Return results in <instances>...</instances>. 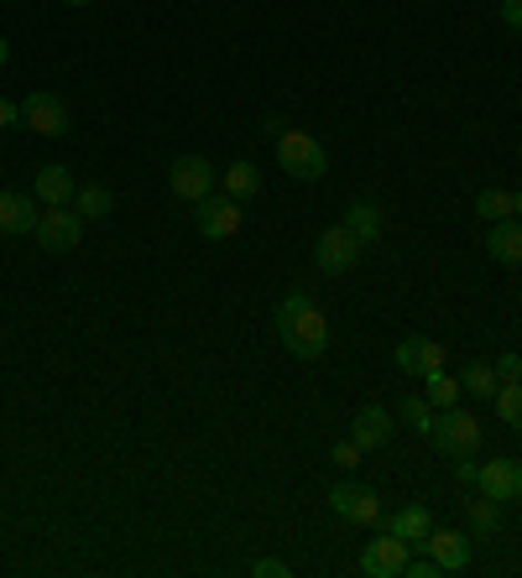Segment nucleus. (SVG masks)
<instances>
[{
	"instance_id": "obj_1",
	"label": "nucleus",
	"mask_w": 522,
	"mask_h": 578,
	"mask_svg": "<svg viewBox=\"0 0 522 578\" xmlns=\"http://www.w3.org/2000/svg\"><path fill=\"white\" fill-rule=\"evenodd\" d=\"M278 334L288 344V355L298 359H319L330 349V318L319 313V303L309 292H288L278 303Z\"/></svg>"
},
{
	"instance_id": "obj_2",
	"label": "nucleus",
	"mask_w": 522,
	"mask_h": 578,
	"mask_svg": "<svg viewBox=\"0 0 522 578\" xmlns=\"http://www.w3.org/2000/svg\"><path fill=\"white\" fill-rule=\"evenodd\" d=\"M278 162L288 178H298V183H319V178L330 172V156H324V146H319L309 131H278Z\"/></svg>"
},
{
	"instance_id": "obj_3",
	"label": "nucleus",
	"mask_w": 522,
	"mask_h": 578,
	"mask_svg": "<svg viewBox=\"0 0 522 578\" xmlns=\"http://www.w3.org/2000/svg\"><path fill=\"white\" fill-rule=\"evenodd\" d=\"M429 438H434V448L444 459H465V454L481 448V423H475L465 407H450L434 417V433H429Z\"/></svg>"
},
{
	"instance_id": "obj_4",
	"label": "nucleus",
	"mask_w": 522,
	"mask_h": 578,
	"mask_svg": "<svg viewBox=\"0 0 522 578\" xmlns=\"http://www.w3.org/2000/svg\"><path fill=\"white\" fill-rule=\"evenodd\" d=\"M241 220H245V204H235L230 193H209V199L193 204V230L204 240H235Z\"/></svg>"
},
{
	"instance_id": "obj_5",
	"label": "nucleus",
	"mask_w": 522,
	"mask_h": 578,
	"mask_svg": "<svg viewBox=\"0 0 522 578\" xmlns=\"http://www.w3.org/2000/svg\"><path fill=\"white\" fill-rule=\"evenodd\" d=\"M32 235L42 240V251L63 255V251H73V245L84 240V214H79V209H69V204L42 209V220H37V230H32Z\"/></svg>"
},
{
	"instance_id": "obj_6",
	"label": "nucleus",
	"mask_w": 522,
	"mask_h": 578,
	"mask_svg": "<svg viewBox=\"0 0 522 578\" xmlns=\"http://www.w3.org/2000/svg\"><path fill=\"white\" fill-rule=\"evenodd\" d=\"M361 240L350 235L345 230V220L340 224H330V230H324V235L313 240V261H319V272H330V276H340V272H350V266H355V261H361Z\"/></svg>"
},
{
	"instance_id": "obj_7",
	"label": "nucleus",
	"mask_w": 522,
	"mask_h": 578,
	"mask_svg": "<svg viewBox=\"0 0 522 578\" xmlns=\"http://www.w3.org/2000/svg\"><path fill=\"white\" fill-rule=\"evenodd\" d=\"M330 510L350 527H377L387 510H382V495L365 490V485H334L330 490Z\"/></svg>"
},
{
	"instance_id": "obj_8",
	"label": "nucleus",
	"mask_w": 522,
	"mask_h": 578,
	"mask_svg": "<svg viewBox=\"0 0 522 578\" xmlns=\"http://www.w3.org/2000/svg\"><path fill=\"white\" fill-rule=\"evenodd\" d=\"M21 125L37 131V136H69V104L48 94V89H37L21 100Z\"/></svg>"
},
{
	"instance_id": "obj_9",
	"label": "nucleus",
	"mask_w": 522,
	"mask_h": 578,
	"mask_svg": "<svg viewBox=\"0 0 522 578\" xmlns=\"http://www.w3.org/2000/svg\"><path fill=\"white\" fill-rule=\"evenodd\" d=\"M168 187H173L183 204H199L214 193V168H209L204 156H178L173 172H168Z\"/></svg>"
},
{
	"instance_id": "obj_10",
	"label": "nucleus",
	"mask_w": 522,
	"mask_h": 578,
	"mask_svg": "<svg viewBox=\"0 0 522 578\" xmlns=\"http://www.w3.org/2000/svg\"><path fill=\"white\" fill-rule=\"evenodd\" d=\"M402 568H408V542L392 537V531H382L377 542L361 547V574L365 578H398Z\"/></svg>"
},
{
	"instance_id": "obj_11",
	"label": "nucleus",
	"mask_w": 522,
	"mask_h": 578,
	"mask_svg": "<svg viewBox=\"0 0 522 578\" xmlns=\"http://www.w3.org/2000/svg\"><path fill=\"white\" fill-rule=\"evenodd\" d=\"M398 371L402 375H434V371H444V344L439 339H429V334H408V339L398 344Z\"/></svg>"
},
{
	"instance_id": "obj_12",
	"label": "nucleus",
	"mask_w": 522,
	"mask_h": 578,
	"mask_svg": "<svg viewBox=\"0 0 522 578\" xmlns=\"http://www.w3.org/2000/svg\"><path fill=\"white\" fill-rule=\"evenodd\" d=\"M392 433H398V417L387 407H361L355 417H350V438L361 443V454H377V448H387L392 443Z\"/></svg>"
},
{
	"instance_id": "obj_13",
	"label": "nucleus",
	"mask_w": 522,
	"mask_h": 578,
	"mask_svg": "<svg viewBox=\"0 0 522 578\" xmlns=\"http://www.w3.org/2000/svg\"><path fill=\"white\" fill-rule=\"evenodd\" d=\"M37 220H42L37 193H17V187L0 193V235H32Z\"/></svg>"
},
{
	"instance_id": "obj_14",
	"label": "nucleus",
	"mask_w": 522,
	"mask_h": 578,
	"mask_svg": "<svg viewBox=\"0 0 522 578\" xmlns=\"http://www.w3.org/2000/svg\"><path fill=\"white\" fill-rule=\"evenodd\" d=\"M475 490L491 495V500H522V464L518 459H491L481 464V479H475Z\"/></svg>"
},
{
	"instance_id": "obj_15",
	"label": "nucleus",
	"mask_w": 522,
	"mask_h": 578,
	"mask_svg": "<svg viewBox=\"0 0 522 578\" xmlns=\"http://www.w3.org/2000/svg\"><path fill=\"white\" fill-rule=\"evenodd\" d=\"M382 521H387V531L402 537L408 547H423V542H429V531H434V516H429V506H418V500H408V506H398V510H387Z\"/></svg>"
},
{
	"instance_id": "obj_16",
	"label": "nucleus",
	"mask_w": 522,
	"mask_h": 578,
	"mask_svg": "<svg viewBox=\"0 0 522 578\" xmlns=\"http://www.w3.org/2000/svg\"><path fill=\"white\" fill-rule=\"evenodd\" d=\"M423 552H429V558H434L444 574H460V568H470V537H465V531H429Z\"/></svg>"
},
{
	"instance_id": "obj_17",
	"label": "nucleus",
	"mask_w": 522,
	"mask_h": 578,
	"mask_svg": "<svg viewBox=\"0 0 522 578\" xmlns=\"http://www.w3.org/2000/svg\"><path fill=\"white\" fill-rule=\"evenodd\" d=\"M32 193H37V204H42V209H58V204H73V193H79V187H73L69 168L48 162V168H37Z\"/></svg>"
},
{
	"instance_id": "obj_18",
	"label": "nucleus",
	"mask_w": 522,
	"mask_h": 578,
	"mask_svg": "<svg viewBox=\"0 0 522 578\" xmlns=\"http://www.w3.org/2000/svg\"><path fill=\"white\" fill-rule=\"evenodd\" d=\"M486 251H491V261H502V266H522V220H518V214L491 224Z\"/></svg>"
},
{
	"instance_id": "obj_19",
	"label": "nucleus",
	"mask_w": 522,
	"mask_h": 578,
	"mask_svg": "<svg viewBox=\"0 0 522 578\" xmlns=\"http://www.w3.org/2000/svg\"><path fill=\"white\" fill-rule=\"evenodd\" d=\"M345 230L361 240V245H377V240H382V230H387L382 204H371V199H355V204L345 209Z\"/></svg>"
},
{
	"instance_id": "obj_20",
	"label": "nucleus",
	"mask_w": 522,
	"mask_h": 578,
	"mask_svg": "<svg viewBox=\"0 0 522 578\" xmlns=\"http://www.w3.org/2000/svg\"><path fill=\"white\" fill-rule=\"evenodd\" d=\"M220 193H230L235 204H251L261 193V168L257 162H230V168L220 172Z\"/></svg>"
},
{
	"instance_id": "obj_21",
	"label": "nucleus",
	"mask_w": 522,
	"mask_h": 578,
	"mask_svg": "<svg viewBox=\"0 0 522 578\" xmlns=\"http://www.w3.org/2000/svg\"><path fill=\"white\" fill-rule=\"evenodd\" d=\"M434 417H439V412L429 407V396H402V402H398V423L413 427L418 438H429V433H434Z\"/></svg>"
},
{
	"instance_id": "obj_22",
	"label": "nucleus",
	"mask_w": 522,
	"mask_h": 578,
	"mask_svg": "<svg viewBox=\"0 0 522 578\" xmlns=\"http://www.w3.org/2000/svg\"><path fill=\"white\" fill-rule=\"evenodd\" d=\"M465 521L475 537H491V531L502 527V500H491V495H481V500H465Z\"/></svg>"
},
{
	"instance_id": "obj_23",
	"label": "nucleus",
	"mask_w": 522,
	"mask_h": 578,
	"mask_svg": "<svg viewBox=\"0 0 522 578\" xmlns=\"http://www.w3.org/2000/svg\"><path fill=\"white\" fill-rule=\"evenodd\" d=\"M73 209H79L84 220H104V214L116 209V193H110L104 183H84L79 193H73Z\"/></svg>"
},
{
	"instance_id": "obj_24",
	"label": "nucleus",
	"mask_w": 522,
	"mask_h": 578,
	"mask_svg": "<svg viewBox=\"0 0 522 578\" xmlns=\"http://www.w3.org/2000/svg\"><path fill=\"white\" fill-rule=\"evenodd\" d=\"M475 214H481V220L486 224H496V220H512V193H502V187H481V193H475Z\"/></svg>"
},
{
	"instance_id": "obj_25",
	"label": "nucleus",
	"mask_w": 522,
	"mask_h": 578,
	"mask_svg": "<svg viewBox=\"0 0 522 578\" xmlns=\"http://www.w3.org/2000/svg\"><path fill=\"white\" fill-rule=\"evenodd\" d=\"M460 392H465V386H460L454 375H444V371H434V375H429V407H434V412L460 407Z\"/></svg>"
},
{
	"instance_id": "obj_26",
	"label": "nucleus",
	"mask_w": 522,
	"mask_h": 578,
	"mask_svg": "<svg viewBox=\"0 0 522 578\" xmlns=\"http://www.w3.org/2000/svg\"><path fill=\"white\" fill-rule=\"evenodd\" d=\"M496 417H502L506 427H518V433H522V381H506V386H496Z\"/></svg>"
},
{
	"instance_id": "obj_27",
	"label": "nucleus",
	"mask_w": 522,
	"mask_h": 578,
	"mask_svg": "<svg viewBox=\"0 0 522 578\" xmlns=\"http://www.w3.org/2000/svg\"><path fill=\"white\" fill-rule=\"evenodd\" d=\"M460 386H465L470 396H496L502 375H496V365H470V371L460 375Z\"/></svg>"
},
{
	"instance_id": "obj_28",
	"label": "nucleus",
	"mask_w": 522,
	"mask_h": 578,
	"mask_svg": "<svg viewBox=\"0 0 522 578\" xmlns=\"http://www.w3.org/2000/svg\"><path fill=\"white\" fill-rule=\"evenodd\" d=\"M251 574H257V578H288L293 568H288L282 558H257V562H251Z\"/></svg>"
},
{
	"instance_id": "obj_29",
	"label": "nucleus",
	"mask_w": 522,
	"mask_h": 578,
	"mask_svg": "<svg viewBox=\"0 0 522 578\" xmlns=\"http://www.w3.org/2000/svg\"><path fill=\"white\" fill-rule=\"evenodd\" d=\"M334 464H340V469H355V464H361V443L345 438L340 448H334Z\"/></svg>"
},
{
	"instance_id": "obj_30",
	"label": "nucleus",
	"mask_w": 522,
	"mask_h": 578,
	"mask_svg": "<svg viewBox=\"0 0 522 578\" xmlns=\"http://www.w3.org/2000/svg\"><path fill=\"white\" fill-rule=\"evenodd\" d=\"M402 574H408V578H439V574H444V568H439V562L434 558H408V568H402Z\"/></svg>"
},
{
	"instance_id": "obj_31",
	"label": "nucleus",
	"mask_w": 522,
	"mask_h": 578,
	"mask_svg": "<svg viewBox=\"0 0 522 578\" xmlns=\"http://www.w3.org/2000/svg\"><path fill=\"white\" fill-rule=\"evenodd\" d=\"M496 375H502V381H518V375H522V355H512V349H506V355L496 359Z\"/></svg>"
},
{
	"instance_id": "obj_32",
	"label": "nucleus",
	"mask_w": 522,
	"mask_h": 578,
	"mask_svg": "<svg viewBox=\"0 0 522 578\" xmlns=\"http://www.w3.org/2000/svg\"><path fill=\"white\" fill-rule=\"evenodd\" d=\"M454 479H460V485H475V479H481V464H470V454L454 459Z\"/></svg>"
},
{
	"instance_id": "obj_33",
	"label": "nucleus",
	"mask_w": 522,
	"mask_h": 578,
	"mask_svg": "<svg viewBox=\"0 0 522 578\" xmlns=\"http://www.w3.org/2000/svg\"><path fill=\"white\" fill-rule=\"evenodd\" d=\"M11 125H21V104L0 100V131H11Z\"/></svg>"
},
{
	"instance_id": "obj_34",
	"label": "nucleus",
	"mask_w": 522,
	"mask_h": 578,
	"mask_svg": "<svg viewBox=\"0 0 522 578\" xmlns=\"http://www.w3.org/2000/svg\"><path fill=\"white\" fill-rule=\"evenodd\" d=\"M502 21L522 32V0H502Z\"/></svg>"
},
{
	"instance_id": "obj_35",
	"label": "nucleus",
	"mask_w": 522,
	"mask_h": 578,
	"mask_svg": "<svg viewBox=\"0 0 522 578\" xmlns=\"http://www.w3.org/2000/svg\"><path fill=\"white\" fill-rule=\"evenodd\" d=\"M6 63H11V42L0 37V69H6Z\"/></svg>"
},
{
	"instance_id": "obj_36",
	"label": "nucleus",
	"mask_w": 522,
	"mask_h": 578,
	"mask_svg": "<svg viewBox=\"0 0 522 578\" xmlns=\"http://www.w3.org/2000/svg\"><path fill=\"white\" fill-rule=\"evenodd\" d=\"M512 214H518V220H522V187H518V193H512Z\"/></svg>"
},
{
	"instance_id": "obj_37",
	"label": "nucleus",
	"mask_w": 522,
	"mask_h": 578,
	"mask_svg": "<svg viewBox=\"0 0 522 578\" xmlns=\"http://www.w3.org/2000/svg\"><path fill=\"white\" fill-rule=\"evenodd\" d=\"M63 6H94V0H63Z\"/></svg>"
}]
</instances>
